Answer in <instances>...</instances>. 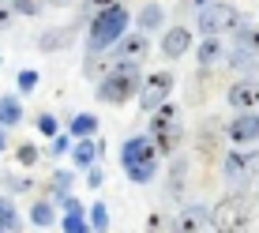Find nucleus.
<instances>
[{"mask_svg":"<svg viewBox=\"0 0 259 233\" xmlns=\"http://www.w3.org/2000/svg\"><path fill=\"white\" fill-rule=\"evenodd\" d=\"M188 4H192V8H203V4H210V0H188Z\"/></svg>","mask_w":259,"mask_h":233,"instance_id":"obj_37","label":"nucleus"},{"mask_svg":"<svg viewBox=\"0 0 259 233\" xmlns=\"http://www.w3.org/2000/svg\"><path fill=\"white\" fill-rule=\"evenodd\" d=\"M147 136H150V143H154L158 154H173V150L181 147V136H184V128H181V109H177V105H169V102H162V105L154 109V116H150Z\"/></svg>","mask_w":259,"mask_h":233,"instance_id":"obj_4","label":"nucleus"},{"mask_svg":"<svg viewBox=\"0 0 259 233\" xmlns=\"http://www.w3.org/2000/svg\"><path fill=\"white\" fill-rule=\"evenodd\" d=\"M147 49H150V46H147V34H143V30H136V34L124 30L109 53H113V60H132V64H139V60L147 57Z\"/></svg>","mask_w":259,"mask_h":233,"instance_id":"obj_9","label":"nucleus"},{"mask_svg":"<svg viewBox=\"0 0 259 233\" xmlns=\"http://www.w3.org/2000/svg\"><path fill=\"white\" fill-rule=\"evenodd\" d=\"M12 4L15 15H26V19H34V15H41V0H8Z\"/></svg>","mask_w":259,"mask_h":233,"instance_id":"obj_25","label":"nucleus"},{"mask_svg":"<svg viewBox=\"0 0 259 233\" xmlns=\"http://www.w3.org/2000/svg\"><path fill=\"white\" fill-rule=\"evenodd\" d=\"M226 102L233 105V109H255V105H259V83H255V79L233 83V87L226 91Z\"/></svg>","mask_w":259,"mask_h":233,"instance_id":"obj_12","label":"nucleus"},{"mask_svg":"<svg viewBox=\"0 0 259 233\" xmlns=\"http://www.w3.org/2000/svg\"><path fill=\"white\" fill-rule=\"evenodd\" d=\"M222 57H226V46H222V38H218V34H203L199 49H195V60L207 68V64H218Z\"/></svg>","mask_w":259,"mask_h":233,"instance_id":"obj_15","label":"nucleus"},{"mask_svg":"<svg viewBox=\"0 0 259 233\" xmlns=\"http://www.w3.org/2000/svg\"><path fill=\"white\" fill-rule=\"evenodd\" d=\"M237 46H244V49H252V53H259V26L255 23H237Z\"/></svg>","mask_w":259,"mask_h":233,"instance_id":"obj_19","label":"nucleus"},{"mask_svg":"<svg viewBox=\"0 0 259 233\" xmlns=\"http://www.w3.org/2000/svg\"><path fill=\"white\" fill-rule=\"evenodd\" d=\"M15 162L19 166H34L38 162V147H34V143H19V147H15Z\"/></svg>","mask_w":259,"mask_h":233,"instance_id":"obj_27","label":"nucleus"},{"mask_svg":"<svg viewBox=\"0 0 259 233\" xmlns=\"http://www.w3.org/2000/svg\"><path fill=\"white\" fill-rule=\"evenodd\" d=\"M113 68V57H102V53H91V60L83 64V75H91V79H102L105 71Z\"/></svg>","mask_w":259,"mask_h":233,"instance_id":"obj_23","label":"nucleus"},{"mask_svg":"<svg viewBox=\"0 0 259 233\" xmlns=\"http://www.w3.org/2000/svg\"><path fill=\"white\" fill-rule=\"evenodd\" d=\"M229 64L240 68V71H255V60H252V49H244V46H237L233 53H229Z\"/></svg>","mask_w":259,"mask_h":233,"instance_id":"obj_24","label":"nucleus"},{"mask_svg":"<svg viewBox=\"0 0 259 233\" xmlns=\"http://www.w3.org/2000/svg\"><path fill=\"white\" fill-rule=\"evenodd\" d=\"M71 139H83V136H94V132H98V116L94 113H75V116H71Z\"/></svg>","mask_w":259,"mask_h":233,"instance_id":"obj_17","label":"nucleus"},{"mask_svg":"<svg viewBox=\"0 0 259 233\" xmlns=\"http://www.w3.org/2000/svg\"><path fill=\"white\" fill-rule=\"evenodd\" d=\"M240 15L233 4H203L199 8V34H229L237 30Z\"/></svg>","mask_w":259,"mask_h":233,"instance_id":"obj_7","label":"nucleus"},{"mask_svg":"<svg viewBox=\"0 0 259 233\" xmlns=\"http://www.w3.org/2000/svg\"><path fill=\"white\" fill-rule=\"evenodd\" d=\"M87 184H91V188H102V184H105L102 166H87Z\"/></svg>","mask_w":259,"mask_h":233,"instance_id":"obj_34","label":"nucleus"},{"mask_svg":"<svg viewBox=\"0 0 259 233\" xmlns=\"http://www.w3.org/2000/svg\"><path fill=\"white\" fill-rule=\"evenodd\" d=\"M68 38H71V30H64V34H41L38 46H41V49H57V46H64Z\"/></svg>","mask_w":259,"mask_h":233,"instance_id":"obj_32","label":"nucleus"},{"mask_svg":"<svg viewBox=\"0 0 259 233\" xmlns=\"http://www.w3.org/2000/svg\"><path fill=\"white\" fill-rule=\"evenodd\" d=\"M64 150H71V132H68V136H64V132H57V136H53L49 154H64Z\"/></svg>","mask_w":259,"mask_h":233,"instance_id":"obj_33","label":"nucleus"},{"mask_svg":"<svg viewBox=\"0 0 259 233\" xmlns=\"http://www.w3.org/2000/svg\"><path fill=\"white\" fill-rule=\"evenodd\" d=\"M38 132H41V136H57V132H60V124H57V116H53V113H41L38 116Z\"/></svg>","mask_w":259,"mask_h":233,"instance_id":"obj_29","label":"nucleus"},{"mask_svg":"<svg viewBox=\"0 0 259 233\" xmlns=\"http://www.w3.org/2000/svg\"><path fill=\"white\" fill-rule=\"evenodd\" d=\"M91 229L94 233H109V203H91Z\"/></svg>","mask_w":259,"mask_h":233,"instance_id":"obj_21","label":"nucleus"},{"mask_svg":"<svg viewBox=\"0 0 259 233\" xmlns=\"http://www.w3.org/2000/svg\"><path fill=\"white\" fill-rule=\"evenodd\" d=\"M34 87H38V71H34V68H23V71H19V91L30 94Z\"/></svg>","mask_w":259,"mask_h":233,"instance_id":"obj_30","label":"nucleus"},{"mask_svg":"<svg viewBox=\"0 0 259 233\" xmlns=\"http://www.w3.org/2000/svg\"><path fill=\"white\" fill-rule=\"evenodd\" d=\"M248 222H252V203H248L240 192L218 200V203H214V211H210V226L218 233H244Z\"/></svg>","mask_w":259,"mask_h":233,"instance_id":"obj_5","label":"nucleus"},{"mask_svg":"<svg viewBox=\"0 0 259 233\" xmlns=\"http://www.w3.org/2000/svg\"><path fill=\"white\" fill-rule=\"evenodd\" d=\"M98 4H109V0H98Z\"/></svg>","mask_w":259,"mask_h":233,"instance_id":"obj_39","label":"nucleus"},{"mask_svg":"<svg viewBox=\"0 0 259 233\" xmlns=\"http://www.w3.org/2000/svg\"><path fill=\"white\" fill-rule=\"evenodd\" d=\"M19 121H23L19 98H0V124H4V128H12V124H19Z\"/></svg>","mask_w":259,"mask_h":233,"instance_id":"obj_18","label":"nucleus"},{"mask_svg":"<svg viewBox=\"0 0 259 233\" xmlns=\"http://www.w3.org/2000/svg\"><path fill=\"white\" fill-rule=\"evenodd\" d=\"M120 166L124 173L132 177L136 184H150L158 173V150L154 143H150V136H132L128 143L120 147Z\"/></svg>","mask_w":259,"mask_h":233,"instance_id":"obj_2","label":"nucleus"},{"mask_svg":"<svg viewBox=\"0 0 259 233\" xmlns=\"http://www.w3.org/2000/svg\"><path fill=\"white\" fill-rule=\"evenodd\" d=\"M0 226H4L8 233H15V229L23 226V222H19V214H15V203L8 200V196H0Z\"/></svg>","mask_w":259,"mask_h":233,"instance_id":"obj_22","label":"nucleus"},{"mask_svg":"<svg viewBox=\"0 0 259 233\" xmlns=\"http://www.w3.org/2000/svg\"><path fill=\"white\" fill-rule=\"evenodd\" d=\"M165 26V8L162 4H154V0H150V4H143L139 8V30L147 34V30H162Z\"/></svg>","mask_w":259,"mask_h":233,"instance_id":"obj_16","label":"nucleus"},{"mask_svg":"<svg viewBox=\"0 0 259 233\" xmlns=\"http://www.w3.org/2000/svg\"><path fill=\"white\" fill-rule=\"evenodd\" d=\"M60 203H64V211H68V214H83V203H79L75 196H60Z\"/></svg>","mask_w":259,"mask_h":233,"instance_id":"obj_35","label":"nucleus"},{"mask_svg":"<svg viewBox=\"0 0 259 233\" xmlns=\"http://www.w3.org/2000/svg\"><path fill=\"white\" fill-rule=\"evenodd\" d=\"M150 233H177L173 218H165V214H150Z\"/></svg>","mask_w":259,"mask_h":233,"instance_id":"obj_31","label":"nucleus"},{"mask_svg":"<svg viewBox=\"0 0 259 233\" xmlns=\"http://www.w3.org/2000/svg\"><path fill=\"white\" fill-rule=\"evenodd\" d=\"M226 136L233 139L237 147H248V143H255V139H259V113L244 109L240 116H233V121L226 124Z\"/></svg>","mask_w":259,"mask_h":233,"instance_id":"obj_8","label":"nucleus"},{"mask_svg":"<svg viewBox=\"0 0 259 233\" xmlns=\"http://www.w3.org/2000/svg\"><path fill=\"white\" fill-rule=\"evenodd\" d=\"M139 83H143L139 64H132V60H113V68L98 79V102L124 105V102H132V98L139 94Z\"/></svg>","mask_w":259,"mask_h":233,"instance_id":"obj_1","label":"nucleus"},{"mask_svg":"<svg viewBox=\"0 0 259 233\" xmlns=\"http://www.w3.org/2000/svg\"><path fill=\"white\" fill-rule=\"evenodd\" d=\"M252 166H255V158L233 150V154L226 158V181H229V184H244L248 177H252Z\"/></svg>","mask_w":259,"mask_h":233,"instance_id":"obj_13","label":"nucleus"},{"mask_svg":"<svg viewBox=\"0 0 259 233\" xmlns=\"http://www.w3.org/2000/svg\"><path fill=\"white\" fill-rule=\"evenodd\" d=\"M64 233H94L87 214H64Z\"/></svg>","mask_w":259,"mask_h":233,"instance_id":"obj_26","label":"nucleus"},{"mask_svg":"<svg viewBox=\"0 0 259 233\" xmlns=\"http://www.w3.org/2000/svg\"><path fill=\"white\" fill-rule=\"evenodd\" d=\"M124 30H128V8L124 4H109V8H102V12L94 15L91 42H87V46H91V53H109Z\"/></svg>","mask_w":259,"mask_h":233,"instance_id":"obj_3","label":"nucleus"},{"mask_svg":"<svg viewBox=\"0 0 259 233\" xmlns=\"http://www.w3.org/2000/svg\"><path fill=\"white\" fill-rule=\"evenodd\" d=\"M169 94H173V71L162 68V71H150V75L143 79L136 98H139V109L143 113H154L162 102H169Z\"/></svg>","mask_w":259,"mask_h":233,"instance_id":"obj_6","label":"nucleus"},{"mask_svg":"<svg viewBox=\"0 0 259 233\" xmlns=\"http://www.w3.org/2000/svg\"><path fill=\"white\" fill-rule=\"evenodd\" d=\"M49 188H53V196H68V188H71V173H68V169H57Z\"/></svg>","mask_w":259,"mask_h":233,"instance_id":"obj_28","label":"nucleus"},{"mask_svg":"<svg viewBox=\"0 0 259 233\" xmlns=\"http://www.w3.org/2000/svg\"><path fill=\"white\" fill-rule=\"evenodd\" d=\"M53 218H57V211H53V203H49V200H38V203L30 207V222H34V226L46 229V226H53Z\"/></svg>","mask_w":259,"mask_h":233,"instance_id":"obj_20","label":"nucleus"},{"mask_svg":"<svg viewBox=\"0 0 259 233\" xmlns=\"http://www.w3.org/2000/svg\"><path fill=\"white\" fill-rule=\"evenodd\" d=\"M255 196H259V188H255Z\"/></svg>","mask_w":259,"mask_h":233,"instance_id":"obj_41","label":"nucleus"},{"mask_svg":"<svg viewBox=\"0 0 259 233\" xmlns=\"http://www.w3.org/2000/svg\"><path fill=\"white\" fill-rule=\"evenodd\" d=\"M102 154V147L94 143V136H83V139H71V162H75L79 169L94 166V158Z\"/></svg>","mask_w":259,"mask_h":233,"instance_id":"obj_14","label":"nucleus"},{"mask_svg":"<svg viewBox=\"0 0 259 233\" xmlns=\"http://www.w3.org/2000/svg\"><path fill=\"white\" fill-rule=\"evenodd\" d=\"M207 222H210V211L203 207V203H188V207L177 211L173 229L177 233H203V229H207Z\"/></svg>","mask_w":259,"mask_h":233,"instance_id":"obj_10","label":"nucleus"},{"mask_svg":"<svg viewBox=\"0 0 259 233\" xmlns=\"http://www.w3.org/2000/svg\"><path fill=\"white\" fill-rule=\"evenodd\" d=\"M188 49H192V30H188V26H169V30L162 34V57L177 60V57H184Z\"/></svg>","mask_w":259,"mask_h":233,"instance_id":"obj_11","label":"nucleus"},{"mask_svg":"<svg viewBox=\"0 0 259 233\" xmlns=\"http://www.w3.org/2000/svg\"><path fill=\"white\" fill-rule=\"evenodd\" d=\"M0 233H8V229H4V226H0Z\"/></svg>","mask_w":259,"mask_h":233,"instance_id":"obj_40","label":"nucleus"},{"mask_svg":"<svg viewBox=\"0 0 259 233\" xmlns=\"http://www.w3.org/2000/svg\"><path fill=\"white\" fill-rule=\"evenodd\" d=\"M8 147V139H4V132H0V150H4Z\"/></svg>","mask_w":259,"mask_h":233,"instance_id":"obj_38","label":"nucleus"},{"mask_svg":"<svg viewBox=\"0 0 259 233\" xmlns=\"http://www.w3.org/2000/svg\"><path fill=\"white\" fill-rule=\"evenodd\" d=\"M12 4H0V30H8V23H12Z\"/></svg>","mask_w":259,"mask_h":233,"instance_id":"obj_36","label":"nucleus"}]
</instances>
